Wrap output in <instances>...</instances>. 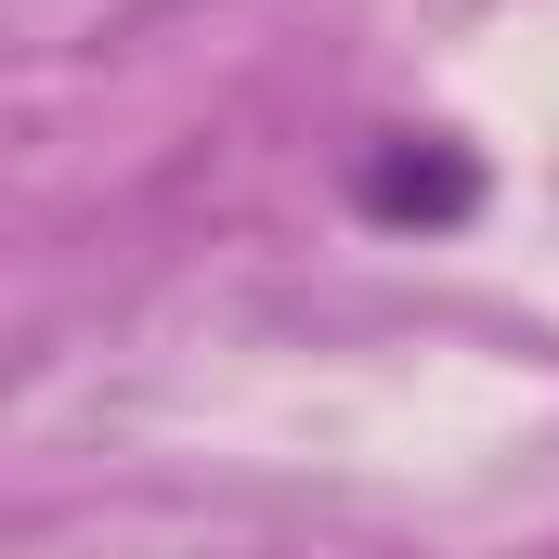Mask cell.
Here are the masks:
<instances>
[{"mask_svg":"<svg viewBox=\"0 0 559 559\" xmlns=\"http://www.w3.org/2000/svg\"><path fill=\"white\" fill-rule=\"evenodd\" d=\"M352 195H365L378 222H468V209H481V169H468L442 131H391L365 169H352Z\"/></svg>","mask_w":559,"mask_h":559,"instance_id":"cell-1","label":"cell"}]
</instances>
